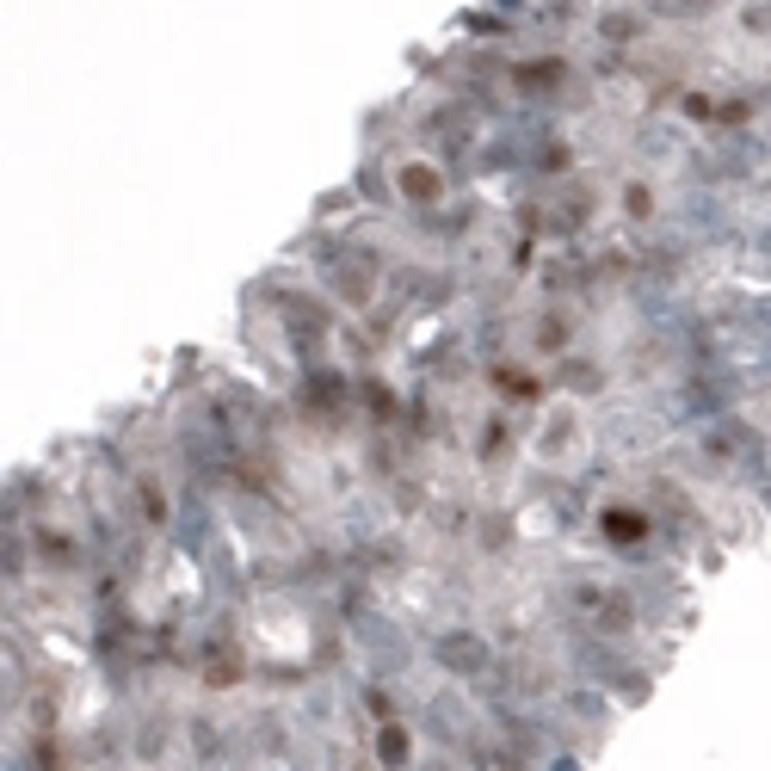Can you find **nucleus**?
Listing matches in <instances>:
<instances>
[{
	"label": "nucleus",
	"instance_id": "f257e3e1",
	"mask_svg": "<svg viewBox=\"0 0 771 771\" xmlns=\"http://www.w3.org/2000/svg\"><path fill=\"white\" fill-rule=\"evenodd\" d=\"M377 759L395 771V765H408V728L401 722H383V734H377Z\"/></svg>",
	"mask_w": 771,
	"mask_h": 771
}]
</instances>
